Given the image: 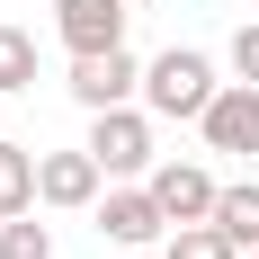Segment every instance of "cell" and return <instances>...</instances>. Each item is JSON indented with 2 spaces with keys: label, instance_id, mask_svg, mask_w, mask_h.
I'll return each mask as SVG.
<instances>
[{
  "label": "cell",
  "instance_id": "cell-12",
  "mask_svg": "<svg viewBox=\"0 0 259 259\" xmlns=\"http://www.w3.org/2000/svg\"><path fill=\"white\" fill-rule=\"evenodd\" d=\"M0 90H9V99H18V90H36V36H27V27H9V18H0Z\"/></svg>",
  "mask_w": 259,
  "mask_h": 259
},
{
  "label": "cell",
  "instance_id": "cell-8",
  "mask_svg": "<svg viewBox=\"0 0 259 259\" xmlns=\"http://www.w3.org/2000/svg\"><path fill=\"white\" fill-rule=\"evenodd\" d=\"M152 197L170 206V224H206L224 188H214V170H206V161H152Z\"/></svg>",
  "mask_w": 259,
  "mask_h": 259
},
{
  "label": "cell",
  "instance_id": "cell-3",
  "mask_svg": "<svg viewBox=\"0 0 259 259\" xmlns=\"http://www.w3.org/2000/svg\"><path fill=\"white\" fill-rule=\"evenodd\" d=\"M90 224H99V241H116V250L170 241V206L152 197V179H107V197L90 206Z\"/></svg>",
  "mask_w": 259,
  "mask_h": 259
},
{
  "label": "cell",
  "instance_id": "cell-9",
  "mask_svg": "<svg viewBox=\"0 0 259 259\" xmlns=\"http://www.w3.org/2000/svg\"><path fill=\"white\" fill-rule=\"evenodd\" d=\"M161 259H241V241L224 233V224H170V241H161Z\"/></svg>",
  "mask_w": 259,
  "mask_h": 259
},
{
  "label": "cell",
  "instance_id": "cell-6",
  "mask_svg": "<svg viewBox=\"0 0 259 259\" xmlns=\"http://www.w3.org/2000/svg\"><path fill=\"white\" fill-rule=\"evenodd\" d=\"M80 107H125L143 99V63H134L125 45H107V54H72V80H63Z\"/></svg>",
  "mask_w": 259,
  "mask_h": 259
},
{
  "label": "cell",
  "instance_id": "cell-16",
  "mask_svg": "<svg viewBox=\"0 0 259 259\" xmlns=\"http://www.w3.org/2000/svg\"><path fill=\"white\" fill-rule=\"evenodd\" d=\"M0 99H9V90H0Z\"/></svg>",
  "mask_w": 259,
  "mask_h": 259
},
{
  "label": "cell",
  "instance_id": "cell-11",
  "mask_svg": "<svg viewBox=\"0 0 259 259\" xmlns=\"http://www.w3.org/2000/svg\"><path fill=\"white\" fill-rule=\"evenodd\" d=\"M214 224L241 241V250H259V179H233L224 197H214Z\"/></svg>",
  "mask_w": 259,
  "mask_h": 259
},
{
  "label": "cell",
  "instance_id": "cell-5",
  "mask_svg": "<svg viewBox=\"0 0 259 259\" xmlns=\"http://www.w3.org/2000/svg\"><path fill=\"white\" fill-rule=\"evenodd\" d=\"M197 134H206V152L259 161V80H224V90H214V107L197 116Z\"/></svg>",
  "mask_w": 259,
  "mask_h": 259
},
{
  "label": "cell",
  "instance_id": "cell-10",
  "mask_svg": "<svg viewBox=\"0 0 259 259\" xmlns=\"http://www.w3.org/2000/svg\"><path fill=\"white\" fill-rule=\"evenodd\" d=\"M36 206V152L0 134V214H27Z\"/></svg>",
  "mask_w": 259,
  "mask_h": 259
},
{
  "label": "cell",
  "instance_id": "cell-1",
  "mask_svg": "<svg viewBox=\"0 0 259 259\" xmlns=\"http://www.w3.org/2000/svg\"><path fill=\"white\" fill-rule=\"evenodd\" d=\"M214 54H197V45H170V54H152L143 63V107H152L161 125H197L214 107Z\"/></svg>",
  "mask_w": 259,
  "mask_h": 259
},
{
  "label": "cell",
  "instance_id": "cell-7",
  "mask_svg": "<svg viewBox=\"0 0 259 259\" xmlns=\"http://www.w3.org/2000/svg\"><path fill=\"white\" fill-rule=\"evenodd\" d=\"M125 0H54V36H63V54H107L125 45Z\"/></svg>",
  "mask_w": 259,
  "mask_h": 259
},
{
  "label": "cell",
  "instance_id": "cell-13",
  "mask_svg": "<svg viewBox=\"0 0 259 259\" xmlns=\"http://www.w3.org/2000/svg\"><path fill=\"white\" fill-rule=\"evenodd\" d=\"M0 259H54V233L36 224V206H27V214H0Z\"/></svg>",
  "mask_w": 259,
  "mask_h": 259
},
{
  "label": "cell",
  "instance_id": "cell-4",
  "mask_svg": "<svg viewBox=\"0 0 259 259\" xmlns=\"http://www.w3.org/2000/svg\"><path fill=\"white\" fill-rule=\"evenodd\" d=\"M107 197V170H99V152L80 143V152H36V206H54V214H90Z\"/></svg>",
  "mask_w": 259,
  "mask_h": 259
},
{
  "label": "cell",
  "instance_id": "cell-14",
  "mask_svg": "<svg viewBox=\"0 0 259 259\" xmlns=\"http://www.w3.org/2000/svg\"><path fill=\"white\" fill-rule=\"evenodd\" d=\"M224 72H233V80H259V18H241V27H233V45H224Z\"/></svg>",
  "mask_w": 259,
  "mask_h": 259
},
{
  "label": "cell",
  "instance_id": "cell-2",
  "mask_svg": "<svg viewBox=\"0 0 259 259\" xmlns=\"http://www.w3.org/2000/svg\"><path fill=\"white\" fill-rule=\"evenodd\" d=\"M152 125H161V116H152L143 99H125V107H90V152H99L107 179H152V161H161Z\"/></svg>",
  "mask_w": 259,
  "mask_h": 259
},
{
  "label": "cell",
  "instance_id": "cell-15",
  "mask_svg": "<svg viewBox=\"0 0 259 259\" xmlns=\"http://www.w3.org/2000/svg\"><path fill=\"white\" fill-rule=\"evenodd\" d=\"M241 259H259V250H241Z\"/></svg>",
  "mask_w": 259,
  "mask_h": 259
}]
</instances>
